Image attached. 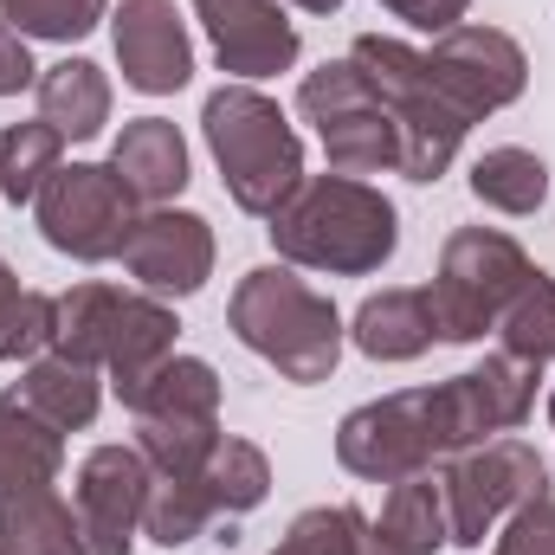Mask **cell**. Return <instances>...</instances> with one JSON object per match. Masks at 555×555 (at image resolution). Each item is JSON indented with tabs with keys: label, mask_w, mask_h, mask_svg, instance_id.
I'll return each instance as SVG.
<instances>
[{
	"label": "cell",
	"mask_w": 555,
	"mask_h": 555,
	"mask_svg": "<svg viewBox=\"0 0 555 555\" xmlns=\"http://www.w3.org/2000/svg\"><path fill=\"white\" fill-rule=\"evenodd\" d=\"M537 362L517 356H485V369H465L433 388L382 395L336 426V465L369 485H401L414 472H439L446 459L517 433L537 408Z\"/></svg>",
	"instance_id": "cell-1"
},
{
	"label": "cell",
	"mask_w": 555,
	"mask_h": 555,
	"mask_svg": "<svg viewBox=\"0 0 555 555\" xmlns=\"http://www.w3.org/2000/svg\"><path fill=\"white\" fill-rule=\"evenodd\" d=\"M272 246L284 266L297 272H330V278H369L382 272L401 246V214L382 188L362 175H304L291 201L272 214Z\"/></svg>",
	"instance_id": "cell-2"
},
{
	"label": "cell",
	"mask_w": 555,
	"mask_h": 555,
	"mask_svg": "<svg viewBox=\"0 0 555 555\" xmlns=\"http://www.w3.org/2000/svg\"><path fill=\"white\" fill-rule=\"evenodd\" d=\"M227 330L259 356V362H272L284 382H297V388H317V382H330L336 375V362H343V310L310 284V278H297V266H253V272L233 284V297H227Z\"/></svg>",
	"instance_id": "cell-3"
},
{
	"label": "cell",
	"mask_w": 555,
	"mask_h": 555,
	"mask_svg": "<svg viewBox=\"0 0 555 555\" xmlns=\"http://www.w3.org/2000/svg\"><path fill=\"white\" fill-rule=\"evenodd\" d=\"M175 310L168 297L149 291H117V284H72L59 297V330L52 349L72 362H91L117 382V395L130 401L142 382L175 356Z\"/></svg>",
	"instance_id": "cell-4"
},
{
	"label": "cell",
	"mask_w": 555,
	"mask_h": 555,
	"mask_svg": "<svg viewBox=\"0 0 555 555\" xmlns=\"http://www.w3.org/2000/svg\"><path fill=\"white\" fill-rule=\"evenodd\" d=\"M201 130H207V149L220 162L233 207L272 220L291 201V188L304 181V142L291 130V117L259 85H220L201 111Z\"/></svg>",
	"instance_id": "cell-5"
},
{
	"label": "cell",
	"mask_w": 555,
	"mask_h": 555,
	"mask_svg": "<svg viewBox=\"0 0 555 555\" xmlns=\"http://www.w3.org/2000/svg\"><path fill=\"white\" fill-rule=\"evenodd\" d=\"M349 59H356V72L382 91V104L395 111V124H401V175L408 181H439L452 162H459V142H465V117L446 104V91L433 85V72H426V52L408 46V39H388V33H362L356 46H349Z\"/></svg>",
	"instance_id": "cell-6"
},
{
	"label": "cell",
	"mask_w": 555,
	"mask_h": 555,
	"mask_svg": "<svg viewBox=\"0 0 555 555\" xmlns=\"http://www.w3.org/2000/svg\"><path fill=\"white\" fill-rule=\"evenodd\" d=\"M530 272H537L530 253L511 233H498V227H459V233H446L439 278L426 284L439 343H485V330H498V317L530 284Z\"/></svg>",
	"instance_id": "cell-7"
},
{
	"label": "cell",
	"mask_w": 555,
	"mask_h": 555,
	"mask_svg": "<svg viewBox=\"0 0 555 555\" xmlns=\"http://www.w3.org/2000/svg\"><path fill=\"white\" fill-rule=\"evenodd\" d=\"M297 117L317 130L336 175H401V124L382 104V91L356 72V59H323L297 85Z\"/></svg>",
	"instance_id": "cell-8"
},
{
	"label": "cell",
	"mask_w": 555,
	"mask_h": 555,
	"mask_svg": "<svg viewBox=\"0 0 555 555\" xmlns=\"http://www.w3.org/2000/svg\"><path fill=\"white\" fill-rule=\"evenodd\" d=\"M33 214H39V240L52 253L78 259V266H104V259H124V240H130L142 207L111 175V162H65L39 188Z\"/></svg>",
	"instance_id": "cell-9"
},
{
	"label": "cell",
	"mask_w": 555,
	"mask_h": 555,
	"mask_svg": "<svg viewBox=\"0 0 555 555\" xmlns=\"http://www.w3.org/2000/svg\"><path fill=\"white\" fill-rule=\"evenodd\" d=\"M446 485V524H452V550H485V537L530 498L550 491V465L537 459V446L524 439H485L459 459L439 465Z\"/></svg>",
	"instance_id": "cell-10"
},
{
	"label": "cell",
	"mask_w": 555,
	"mask_h": 555,
	"mask_svg": "<svg viewBox=\"0 0 555 555\" xmlns=\"http://www.w3.org/2000/svg\"><path fill=\"white\" fill-rule=\"evenodd\" d=\"M426 72L446 91V104L465 124H485L491 111L517 104L530 85V59L504 26H452L426 46Z\"/></svg>",
	"instance_id": "cell-11"
},
{
	"label": "cell",
	"mask_w": 555,
	"mask_h": 555,
	"mask_svg": "<svg viewBox=\"0 0 555 555\" xmlns=\"http://www.w3.org/2000/svg\"><path fill=\"white\" fill-rule=\"evenodd\" d=\"M149 504V459L137 446H91L72 478V517L85 555H130Z\"/></svg>",
	"instance_id": "cell-12"
},
{
	"label": "cell",
	"mask_w": 555,
	"mask_h": 555,
	"mask_svg": "<svg viewBox=\"0 0 555 555\" xmlns=\"http://www.w3.org/2000/svg\"><path fill=\"white\" fill-rule=\"evenodd\" d=\"M124 272L149 297H194L214 278V227L188 207H142L124 240Z\"/></svg>",
	"instance_id": "cell-13"
},
{
	"label": "cell",
	"mask_w": 555,
	"mask_h": 555,
	"mask_svg": "<svg viewBox=\"0 0 555 555\" xmlns=\"http://www.w3.org/2000/svg\"><path fill=\"white\" fill-rule=\"evenodd\" d=\"M111 46H117L124 85L142 98H175L194 78V46L175 0H124L111 13Z\"/></svg>",
	"instance_id": "cell-14"
},
{
	"label": "cell",
	"mask_w": 555,
	"mask_h": 555,
	"mask_svg": "<svg viewBox=\"0 0 555 555\" xmlns=\"http://www.w3.org/2000/svg\"><path fill=\"white\" fill-rule=\"evenodd\" d=\"M194 13L207 26L220 72H233L240 85L297 65V26L284 20V0H194Z\"/></svg>",
	"instance_id": "cell-15"
},
{
	"label": "cell",
	"mask_w": 555,
	"mask_h": 555,
	"mask_svg": "<svg viewBox=\"0 0 555 555\" xmlns=\"http://www.w3.org/2000/svg\"><path fill=\"white\" fill-rule=\"evenodd\" d=\"M111 175L130 188L137 207H168L188 188V142L168 117H137L111 142Z\"/></svg>",
	"instance_id": "cell-16"
},
{
	"label": "cell",
	"mask_w": 555,
	"mask_h": 555,
	"mask_svg": "<svg viewBox=\"0 0 555 555\" xmlns=\"http://www.w3.org/2000/svg\"><path fill=\"white\" fill-rule=\"evenodd\" d=\"M349 343L369 356V362H414L439 343L433 330V297L414 284H388L375 297H362V310L349 317Z\"/></svg>",
	"instance_id": "cell-17"
},
{
	"label": "cell",
	"mask_w": 555,
	"mask_h": 555,
	"mask_svg": "<svg viewBox=\"0 0 555 555\" xmlns=\"http://www.w3.org/2000/svg\"><path fill=\"white\" fill-rule=\"evenodd\" d=\"M7 395H13L26 414H39L46 426H59V433H85V426L98 420V408H104L98 369H91V362H72V356H59V349H46L39 362H26Z\"/></svg>",
	"instance_id": "cell-18"
},
{
	"label": "cell",
	"mask_w": 555,
	"mask_h": 555,
	"mask_svg": "<svg viewBox=\"0 0 555 555\" xmlns=\"http://www.w3.org/2000/svg\"><path fill=\"white\" fill-rule=\"evenodd\" d=\"M124 408L137 426H220V375L201 356H168Z\"/></svg>",
	"instance_id": "cell-19"
},
{
	"label": "cell",
	"mask_w": 555,
	"mask_h": 555,
	"mask_svg": "<svg viewBox=\"0 0 555 555\" xmlns=\"http://www.w3.org/2000/svg\"><path fill=\"white\" fill-rule=\"evenodd\" d=\"M33 98H39V117H46L65 142H91L111 124V78H104V65H91V59H59V65H46L39 85H33Z\"/></svg>",
	"instance_id": "cell-20"
},
{
	"label": "cell",
	"mask_w": 555,
	"mask_h": 555,
	"mask_svg": "<svg viewBox=\"0 0 555 555\" xmlns=\"http://www.w3.org/2000/svg\"><path fill=\"white\" fill-rule=\"evenodd\" d=\"M59 472H65V433L26 414L13 395H0V498L59 485Z\"/></svg>",
	"instance_id": "cell-21"
},
{
	"label": "cell",
	"mask_w": 555,
	"mask_h": 555,
	"mask_svg": "<svg viewBox=\"0 0 555 555\" xmlns=\"http://www.w3.org/2000/svg\"><path fill=\"white\" fill-rule=\"evenodd\" d=\"M0 555H85L72 504L52 485L0 498Z\"/></svg>",
	"instance_id": "cell-22"
},
{
	"label": "cell",
	"mask_w": 555,
	"mask_h": 555,
	"mask_svg": "<svg viewBox=\"0 0 555 555\" xmlns=\"http://www.w3.org/2000/svg\"><path fill=\"white\" fill-rule=\"evenodd\" d=\"M472 194L485 207H498V214H517V220L524 214H543V201H550V162L537 149H517V142L485 149L472 162Z\"/></svg>",
	"instance_id": "cell-23"
},
{
	"label": "cell",
	"mask_w": 555,
	"mask_h": 555,
	"mask_svg": "<svg viewBox=\"0 0 555 555\" xmlns=\"http://www.w3.org/2000/svg\"><path fill=\"white\" fill-rule=\"evenodd\" d=\"M395 543L408 555H439L452 543V524H446V485H439V472H414V478H401V485H388V504H382V517H375Z\"/></svg>",
	"instance_id": "cell-24"
},
{
	"label": "cell",
	"mask_w": 555,
	"mask_h": 555,
	"mask_svg": "<svg viewBox=\"0 0 555 555\" xmlns=\"http://www.w3.org/2000/svg\"><path fill=\"white\" fill-rule=\"evenodd\" d=\"M201 485H207V498H214L220 517H246V511H259L266 491H272V459H266L253 439L220 433V446H214L207 465H201Z\"/></svg>",
	"instance_id": "cell-25"
},
{
	"label": "cell",
	"mask_w": 555,
	"mask_h": 555,
	"mask_svg": "<svg viewBox=\"0 0 555 555\" xmlns=\"http://www.w3.org/2000/svg\"><path fill=\"white\" fill-rule=\"evenodd\" d=\"M59 168H65V137H59L46 117L0 130V194H7L13 207H33L39 188H46Z\"/></svg>",
	"instance_id": "cell-26"
},
{
	"label": "cell",
	"mask_w": 555,
	"mask_h": 555,
	"mask_svg": "<svg viewBox=\"0 0 555 555\" xmlns=\"http://www.w3.org/2000/svg\"><path fill=\"white\" fill-rule=\"evenodd\" d=\"M214 517H220V511H214V498H207L201 472H194V478H162V472H149L142 537H155L162 550H188L194 537H207V524H214Z\"/></svg>",
	"instance_id": "cell-27"
},
{
	"label": "cell",
	"mask_w": 555,
	"mask_h": 555,
	"mask_svg": "<svg viewBox=\"0 0 555 555\" xmlns=\"http://www.w3.org/2000/svg\"><path fill=\"white\" fill-rule=\"evenodd\" d=\"M498 336H504V356L517 362H555V278L530 272V284L511 297V310L498 317Z\"/></svg>",
	"instance_id": "cell-28"
},
{
	"label": "cell",
	"mask_w": 555,
	"mask_h": 555,
	"mask_svg": "<svg viewBox=\"0 0 555 555\" xmlns=\"http://www.w3.org/2000/svg\"><path fill=\"white\" fill-rule=\"evenodd\" d=\"M362 530H369V517L356 504H317L278 537L272 555H362Z\"/></svg>",
	"instance_id": "cell-29"
},
{
	"label": "cell",
	"mask_w": 555,
	"mask_h": 555,
	"mask_svg": "<svg viewBox=\"0 0 555 555\" xmlns=\"http://www.w3.org/2000/svg\"><path fill=\"white\" fill-rule=\"evenodd\" d=\"M111 0H0V20L26 39H52V46H72L85 39L98 20H104Z\"/></svg>",
	"instance_id": "cell-30"
},
{
	"label": "cell",
	"mask_w": 555,
	"mask_h": 555,
	"mask_svg": "<svg viewBox=\"0 0 555 555\" xmlns=\"http://www.w3.org/2000/svg\"><path fill=\"white\" fill-rule=\"evenodd\" d=\"M52 330H59V297L46 291H20V304L7 310V330H0V362H39L52 349Z\"/></svg>",
	"instance_id": "cell-31"
},
{
	"label": "cell",
	"mask_w": 555,
	"mask_h": 555,
	"mask_svg": "<svg viewBox=\"0 0 555 555\" xmlns=\"http://www.w3.org/2000/svg\"><path fill=\"white\" fill-rule=\"evenodd\" d=\"M491 555H555V498H530V504H517L511 517H504V537H498V550Z\"/></svg>",
	"instance_id": "cell-32"
},
{
	"label": "cell",
	"mask_w": 555,
	"mask_h": 555,
	"mask_svg": "<svg viewBox=\"0 0 555 555\" xmlns=\"http://www.w3.org/2000/svg\"><path fill=\"white\" fill-rule=\"evenodd\" d=\"M395 20H408L414 33H452V26H465V13H472V0H382Z\"/></svg>",
	"instance_id": "cell-33"
},
{
	"label": "cell",
	"mask_w": 555,
	"mask_h": 555,
	"mask_svg": "<svg viewBox=\"0 0 555 555\" xmlns=\"http://www.w3.org/2000/svg\"><path fill=\"white\" fill-rule=\"evenodd\" d=\"M26 85H39V65H33V52H26V33H13V26L0 20V98H20Z\"/></svg>",
	"instance_id": "cell-34"
},
{
	"label": "cell",
	"mask_w": 555,
	"mask_h": 555,
	"mask_svg": "<svg viewBox=\"0 0 555 555\" xmlns=\"http://www.w3.org/2000/svg\"><path fill=\"white\" fill-rule=\"evenodd\" d=\"M362 555H408V550H401V543H395L375 517H369V530H362Z\"/></svg>",
	"instance_id": "cell-35"
},
{
	"label": "cell",
	"mask_w": 555,
	"mask_h": 555,
	"mask_svg": "<svg viewBox=\"0 0 555 555\" xmlns=\"http://www.w3.org/2000/svg\"><path fill=\"white\" fill-rule=\"evenodd\" d=\"M20 291H26V284H20V278H13V266L0 259V330H7V310L20 304Z\"/></svg>",
	"instance_id": "cell-36"
},
{
	"label": "cell",
	"mask_w": 555,
	"mask_h": 555,
	"mask_svg": "<svg viewBox=\"0 0 555 555\" xmlns=\"http://www.w3.org/2000/svg\"><path fill=\"white\" fill-rule=\"evenodd\" d=\"M284 7H304V13H336L343 0H284Z\"/></svg>",
	"instance_id": "cell-37"
},
{
	"label": "cell",
	"mask_w": 555,
	"mask_h": 555,
	"mask_svg": "<svg viewBox=\"0 0 555 555\" xmlns=\"http://www.w3.org/2000/svg\"><path fill=\"white\" fill-rule=\"evenodd\" d=\"M550 426H555V388H550Z\"/></svg>",
	"instance_id": "cell-38"
}]
</instances>
